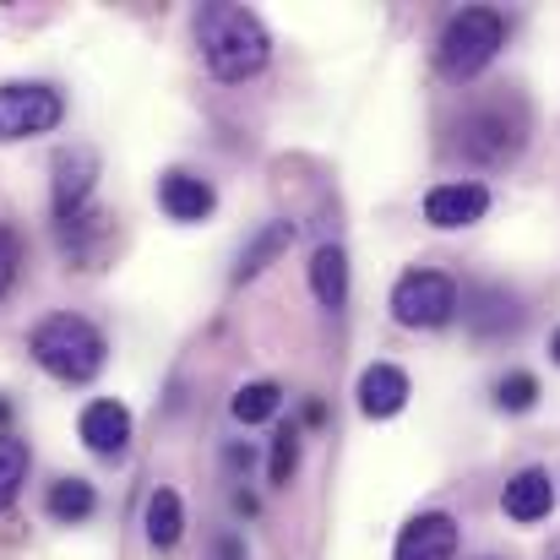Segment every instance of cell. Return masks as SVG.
Instances as JSON below:
<instances>
[{"label":"cell","instance_id":"6da1fadb","mask_svg":"<svg viewBox=\"0 0 560 560\" xmlns=\"http://www.w3.org/2000/svg\"><path fill=\"white\" fill-rule=\"evenodd\" d=\"M196 44L218 82H245L272 60V38H267L261 16L234 0H212L196 11Z\"/></svg>","mask_w":560,"mask_h":560},{"label":"cell","instance_id":"7a4b0ae2","mask_svg":"<svg viewBox=\"0 0 560 560\" xmlns=\"http://www.w3.org/2000/svg\"><path fill=\"white\" fill-rule=\"evenodd\" d=\"M27 349H33V360H38L44 371L55 375V381H66V386H82V381H93V375L104 371V360H109V343H104V332H98L88 316H71V311H60V316H44V322L33 327Z\"/></svg>","mask_w":560,"mask_h":560},{"label":"cell","instance_id":"3957f363","mask_svg":"<svg viewBox=\"0 0 560 560\" xmlns=\"http://www.w3.org/2000/svg\"><path fill=\"white\" fill-rule=\"evenodd\" d=\"M501 44H506V22H501V11H490V5H468V11H457V16L441 27L435 60H441L446 77H479V71L501 55Z\"/></svg>","mask_w":560,"mask_h":560},{"label":"cell","instance_id":"277c9868","mask_svg":"<svg viewBox=\"0 0 560 560\" xmlns=\"http://www.w3.org/2000/svg\"><path fill=\"white\" fill-rule=\"evenodd\" d=\"M392 316L397 327H413V332H430V327H446L457 316V283L446 272H430V267H413L397 278L392 289Z\"/></svg>","mask_w":560,"mask_h":560},{"label":"cell","instance_id":"5b68a950","mask_svg":"<svg viewBox=\"0 0 560 560\" xmlns=\"http://www.w3.org/2000/svg\"><path fill=\"white\" fill-rule=\"evenodd\" d=\"M66 120V98L49 82H5L0 88V142L44 137Z\"/></svg>","mask_w":560,"mask_h":560},{"label":"cell","instance_id":"8992f818","mask_svg":"<svg viewBox=\"0 0 560 560\" xmlns=\"http://www.w3.org/2000/svg\"><path fill=\"white\" fill-rule=\"evenodd\" d=\"M457 142H463V153H468V159H479V164H506V159L523 148V120H517V115L506 120V109L495 104V109L468 115Z\"/></svg>","mask_w":560,"mask_h":560},{"label":"cell","instance_id":"52a82bcc","mask_svg":"<svg viewBox=\"0 0 560 560\" xmlns=\"http://www.w3.org/2000/svg\"><path fill=\"white\" fill-rule=\"evenodd\" d=\"M93 180H98V153H93V148H60V153H55L49 201H55V218H60V223H71L77 212H88Z\"/></svg>","mask_w":560,"mask_h":560},{"label":"cell","instance_id":"ba28073f","mask_svg":"<svg viewBox=\"0 0 560 560\" xmlns=\"http://www.w3.org/2000/svg\"><path fill=\"white\" fill-rule=\"evenodd\" d=\"M490 212V190L479 180H452V186H435L424 196V218L435 229H468Z\"/></svg>","mask_w":560,"mask_h":560},{"label":"cell","instance_id":"9c48e42d","mask_svg":"<svg viewBox=\"0 0 560 560\" xmlns=\"http://www.w3.org/2000/svg\"><path fill=\"white\" fill-rule=\"evenodd\" d=\"M77 430H82V446H88V452H98V457H120L126 441H131V413H126V402L98 397V402L82 408Z\"/></svg>","mask_w":560,"mask_h":560},{"label":"cell","instance_id":"30bf717a","mask_svg":"<svg viewBox=\"0 0 560 560\" xmlns=\"http://www.w3.org/2000/svg\"><path fill=\"white\" fill-rule=\"evenodd\" d=\"M397 560H457V523L446 512H419L397 534Z\"/></svg>","mask_w":560,"mask_h":560},{"label":"cell","instance_id":"8fae6325","mask_svg":"<svg viewBox=\"0 0 560 560\" xmlns=\"http://www.w3.org/2000/svg\"><path fill=\"white\" fill-rule=\"evenodd\" d=\"M159 207L175 218V223H201L212 207H218V190L207 186L201 175H186V170H170L159 180Z\"/></svg>","mask_w":560,"mask_h":560},{"label":"cell","instance_id":"7c38bea8","mask_svg":"<svg viewBox=\"0 0 560 560\" xmlns=\"http://www.w3.org/2000/svg\"><path fill=\"white\" fill-rule=\"evenodd\" d=\"M501 506H506L512 523H539V517H550V506H556V485H550V474H545V468H523V474L506 485Z\"/></svg>","mask_w":560,"mask_h":560},{"label":"cell","instance_id":"4fadbf2b","mask_svg":"<svg viewBox=\"0 0 560 560\" xmlns=\"http://www.w3.org/2000/svg\"><path fill=\"white\" fill-rule=\"evenodd\" d=\"M402 402H408V375L397 371V365H371V371L360 375V408L371 419L402 413Z\"/></svg>","mask_w":560,"mask_h":560},{"label":"cell","instance_id":"5bb4252c","mask_svg":"<svg viewBox=\"0 0 560 560\" xmlns=\"http://www.w3.org/2000/svg\"><path fill=\"white\" fill-rule=\"evenodd\" d=\"M311 294L327 311H343V300H349V256H343V245H322L311 256Z\"/></svg>","mask_w":560,"mask_h":560},{"label":"cell","instance_id":"9a60e30c","mask_svg":"<svg viewBox=\"0 0 560 560\" xmlns=\"http://www.w3.org/2000/svg\"><path fill=\"white\" fill-rule=\"evenodd\" d=\"M180 534H186V506H180V495L170 485H159L148 495V545L153 550H175Z\"/></svg>","mask_w":560,"mask_h":560},{"label":"cell","instance_id":"2e32d148","mask_svg":"<svg viewBox=\"0 0 560 560\" xmlns=\"http://www.w3.org/2000/svg\"><path fill=\"white\" fill-rule=\"evenodd\" d=\"M289 240H294V223H267L245 250H240V267H234V283H250L256 272H267L283 250H289Z\"/></svg>","mask_w":560,"mask_h":560},{"label":"cell","instance_id":"e0dca14e","mask_svg":"<svg viewBox=\"0 0 560 560\" xmlns=\"http://www.w3.org/2000/svg\"><path fill=\"white\" fill-rule=\"evenodd\" d=\"M44 506H49L55 523H88V517L98 512V490H93L88 479H55Z\"/></svg>","mask_w":560,"mask_h":560},{"label":"cell","instance_id":"ac0fdd59","mask_svg":"<svg viewBox=\"0 0 560 560\" xmlns=\"http://www.w3.org/2000/svg\"><path fill=\"white\" fill-rule=\"evenodd\" d=\"M229 408H234L240 424H261V419H272V413L283 408V386H278V381H245Z\"/></svg>","mask_w":560,"mask_h":560},{"label":"cell","instance_id":"d6986e66","mask_svg":"<svg viewBox=\"0 0 560 560\" xmlns=\"http://www.w3.org/2000/svg\"><path fill=\"white\" fill-rule=\"evenodd\" d=\"M22 479H27V441H16V435H0V512L16 501Z\"/></svg>","mask_w":560,"mask_h":560},{"label":"cell","instance_id":"ffe728a7","mask_svg":"<svg viewBox=\"0 0 560 560\" xmlns=\"http://www.w3.org/2000/svg\"><path fill=\"white\" fill-rule=\"evenodd\" d=\"M495 402H501L506 413H528V408L539 402V381H534L528 371L501 375V386H495Z\"/></svg>","mask_w":560,"mask_h":560},{"label":"cell","instance_id":"44dd1931","mask_svg":"<svg viewBox=\"0 0 560 560\" xmlns=\"http://www.w3.org/2000/svg\"><path fill=\"white\" fill-rule=\"evenodd\" d=\"M294 463H300V435H294V430H278V435H272V463H267V474H272L278 490L294 479Z\"/></svg>","mask_w":560,"mask_h":560},{"label":"cell","instance_id":"7402d4cb","mask_svg":"<svg viewBox=\"0 0 560 560\" xmlns=\"http://www.w3.org/2000/svg\"><path fill=\"white\" fill-rule=\"evenodd\" d=\"M16 267H22V245H16V234L0 223V300L11 294V283H16Z\"/></svg>","mask_w":560,"mask_h":560},{"label":"cell","instance_id":"603a6c76","mask_svg":"<svg viewBox=\"0 0 560 560\" xmlns=\"http://www.w3.org/2000/svg\"><path fill=\"white\" fill-rule=\"evenodd\" d=\"M550 354H556V365H560V327H556V338H550Z\"/></svg>","mask_w":560,"mask_h":560}]
</instances>
